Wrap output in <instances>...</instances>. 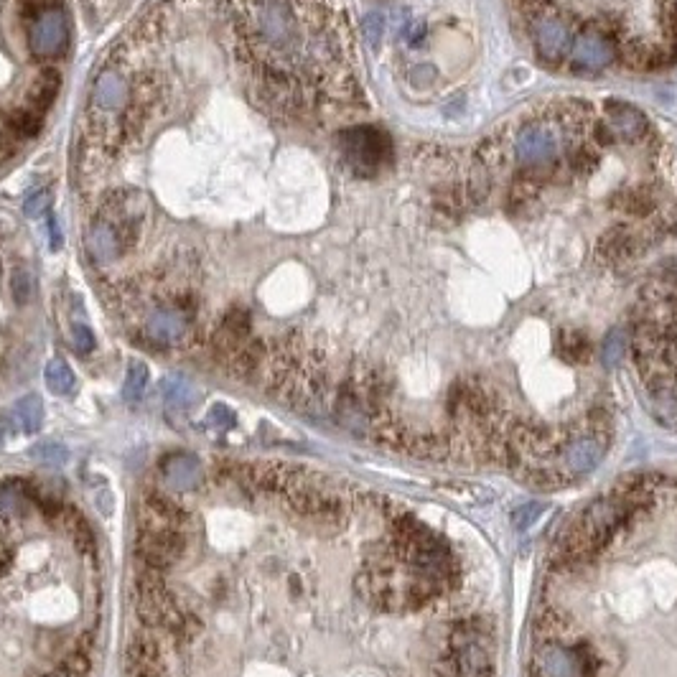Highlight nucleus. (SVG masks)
<instances>
[{
	"instance_id": "f257e3e1",
	"label": "nucleus",
	"mask_w": 677,
	"mask_h": 677,
	"mask_svg": "<svg viewBox=\"0 0 677 677\" xmlns=\"http://www.w3.org/2000/svg\"><path fill=\"white\" fill-rule=\"evenodd\" d=\"M237 54L252 72L301 82L326 107L362 100L354 36L336 0H227Z\"/></svg>"
},
{
	"instance_id": "f03ea898",
	"label": "nucleus",
	"mask_w": 677,
	"mask_h": 677,
	"mask_svg": "<svg viewBox=\"0 0 677 677\" xmlns=\"http://www.w3.org/2000/svg\"><path fill=\"white\" fill-rule=\"evenodd\" d=\"M194 331V303L189 293L174 291L166 301L148 303L140 316V336L153 347H186Z\"/></svg>"
},
{
	"instance_id": "7ed1b4c3",
	"label": "nucleus",
	"mask_w": 677,
	"mask_h": 677,
	"mask_svg": "<svg viewBox=\"0 0 677 677\" xmlns=\"http://www.w3.org/2000/svg\"><path fill=\"white\" fill-rule=\"evenodd\" d=\"M530 36L540 59L548 64H558L571 54L573 39H576V21L555 8L535 3V13L530 16Z\"/></svg>"
},
{
	"instance_id": "20e7f679",
	"label": "nucleus",
	"mask_w": 677,
	"mask_h": 677,
	"mask_svg": "<svg viewBox=\"0 0 677 677\" xmlns=\"http://www.w3.org/2000/svg\"><path fill=\"white\" fill-rule=\"evenodd\" d=\"M342 153L354 174L372 176L390 158V143L382 130L372 125H354L342 133Z\"/></svg>"
},
{
	"instance_id": "39448f33",
	"label": "nucleus",
	"mask_w": 677,
	"mask_h": 677,
	"mask_svg": "<svg viewBox=\"0 0 677 677\" xmlns=\"http://www.w3.org/2000/svg\"><path fill=\"white\" fill-rule=\"evenodd\" d=\"M72 44V28H69L67 13L59 6L41 13L36 21L28 26V49L39 62H54L62 59Z\"/></svg>"
},
{
	"instance_id": "423d86ee",
	"label": "nucleus",
	"mask_w": 677,
	"mask_h": 677,
	"mask_svg": "<svg viewBox=\"0 0 677 677\" xmlns=\"http://www.w3.org/2000/svg\"><path fill=\"white\" fill-rule=\"evenodd\" d=\"M186 548L184 532L179 527H163V525H146L143 532H138L135 550L146 568L153 571H166L181 558Z\"/></svg>"
},
{
	"instance_id": "0eeeda50",
	"label": "nucleus",
	"mask_w": 677,
	"mask_h": 677,
	"mask_svg": "<svg viewBox=\"0 0 677 677\" xmlns=\"http://www.w3.org/2000/svg\"><path fill=\"white\" fill-rule=\"evenodd\" d=\"M571 67L581 74H596L611 67L616 59V44L611 36L596 28H586L581 34H576L571 46Z\"/></svg>"
},
{
	"instance_id": "6e6552de",
	"label": "nucleus",
	"mask_w": 677,
	"mask_h": 677,
	"mask_svg": "<svg viewBox=\"0 0 677 677\" xmlns=\"http://www.w3.org/2000/svg\"><path fill=\"white\" fill-rule=\"evenodd\" d=\"M84 250H87V258L95 265H102V268L118 263L123 255H128L115 227L102 217L92 219L87 232H84Z\"/></svg>"
},
{
	"instance_id": "1a4fd4ad",
	"label": "nucleus",
	"mask_w": 677,
	"mask_h": 677,
	"mask_svg": "<svg viewBox=\"0 0 677 677\" xmlns=\"http://www.w3.org/2000/svg\"><path fill=\"white\" fill-rule=\"evenodd\" d=\"M161 476L171 492H191L202 482V461L194 454H168L161 461Z\"/></svg>"
},
{
	"instance_id": "9d476101",
	"label": "nucleus",
	"mask_w": 677,
	"mask_h": 677,
	"mask_svg": "<svg viewBox=\"0 0 677 677\" xmlns=\"http://www.w3.org/2000/svg\"><path fill=\"white\" fill-rule=\"evenodd\" d=\"M606 125L616 138L627 140V143H634L647 133L644 112L634 105H627V102H609L606 105Z\"/></svg>"
},
{
	"instance_id": "9b49d317",
	"label": "nucleus",
	"mask_w": 677,
	"mask_h": 677,
	"mask_svg": "<svg viewBox=\"0 0 677 677\" xmlns=\"http://www.w3.org/2000/svg\"><path fill=\"white\" fill-rule=\"evenodd\" d=\"M128 670L133 677H163V657L158 644L151 639H135L128 647Z\"/></svg>"
},
{
	"instance_id": "f8f14e48",
	"label": "nucleus",
	"mask_w": 677,
	"mask_h": 677,
	"mask_svg": "<svg viewBox=\"0 0 677 677\" xmlns=\"http://www.w3.org/2000/svg\"><path fill=\"white\" fill-rule=\"evenodd\" d=\"M0 125L8 130V133L13 135V138L21 143V140H31L36 138V135L44 130V115H41L39 110H34V107H13L11 112H6L3 115V120H0Z\"/></svg>"
},
{
	"instance_id": "ddd939ff",
	"label": "nucleus",
	"mask_w": 677,
	"mask_h": 677,
	"mask_svg": "<svg viewBox=\"0 0 677 677\" xmlns=\"http://www.w3.org/2000/svg\"><path fill=\"white\" fill-rule=\"evenodd\" d=\"M59 90H62V74H59V69L54 67L41 69V74L36 77V82L31 84V90H28L26 105L34 107V110H39L41 115H44V112L54 105Z\"/></svg>"
},
{
	"instance_id": "4468645a",
	"label": "nucleus",
	"mask_w": 677,
	"mask_h": 677,
	"mask_svg": "<svg viewBox=\"0 0 677 677\" xmlns=\"http://www.w3.org/2000/svg\"><path fill=\"white\" fill-rule=\"evenodd\" d=\"M163 400H166L168 408L186 410L196 403V390L184 377H168L163 382Z\"/></svg>"
},
{
	"instance_id": "2eb2a0df",
	"label": "nucleus",
	"mask_w": 677,
	"mask_h": 677,
	"mask_svg": "<svg viewBox=\"0 0 677 677\" xmlns=\"http://www.w3.org/2000/svg\"><path fill=\"white\" fill-rule=\"evenodd\" d=\"M28 510V492L23 484L6 482L0 487V515L18 517L26 515Z\"/></svg>"
},
{
	"instance_id": "dca6fc26",
	"label": "nucleus",
	"mask_w": 677,
	"mask_h": 677,
	"mask_svg": "<svg viewBox=\"0 0 677 677\" xmlns=\"http://www.w3.org/2000/svg\"><path fill=\"white\" fill-rule=\"evenodd\" d=\"M77 380H74V372L64 359H51L46 364V387H49L54 395H69L74 390Z\"/></svg>"
},
{
	"instance_id": "f3484780",
	"label": "nucleus",
	"mask_w": 677,
	"mask_h": 677,
	"mask_svg": "<svg viewBox=\"0 0 677 677\" xmlns=\"http://www.w3.org/2000/svg\"><path fill=\"white\" fill-rule=\"evenodd\" d=\"M16 418L26 433H39L41 420H44V405L39 395H26L16 403Z\"/></svg>"
},
{
	"instance_id": "a211bd4d",
	"label": "nucleus",
	"mask_w": 677,
	"mask_h": 677,
	"mask_svg": "<svg viewBox=\"0 0 677 677\" xmlns=\"http://www.w3.org/2000/svg\"><path fill=\"white\" fill-rule=\"evenodd\" d=\"M146 387H148V367L143 362H133L128 367V377H125L123 398L128 400V403H135V400L143 398Z\"/></svg>"
},
{
	"instance_id": "6ab92c4d",
	"label": "nucleus",
	"mask_w": 677,
	"mask_h": 677,
	"mask_svg": "<svg viewBox=\"0 0 677 677\" xmlns=\"http://www.w3.org/2000/svg\"><path fill=\"white\" fill-rule=\"evenodd\" d=\"M11 291H13V298H16L18 306H26L28 301H31V293H34V278H31V273H28L26 268L16 270L11 278Z\"/></svg>"
},
{
	"instance_id": "aec40b11",
	"label": "nucleus",
	"mask_w": 677,
	"mask_h": 677,
	"mask_svg": "<svg viewBox=\"0 0 677 677\" xmlns=\"http://www.w3.org/2000/svg\"><path fill=\"white\" fill-rule=\"evenodd\" d=\"M49 207H51V191L39 189V191H34V194L28 196L26 204H23V212H26V217L39 219V217H44L46 212H49Z\"/></svg>"
},
{
	"instance_id": "412c9836",
	"label": "nucleus",
	"mask_w": 677,
	"mask_h": 677,
	"mask_svg": "<svg viewBox=\"0 0 677 677\" xmlns=\"http://www.w3.org/2000/svg\"><path fill=\"white\" fill-rule=\"evenodd\" d=\"M207 426L217 428V431H227L235 426V413L227 405H214L207 415Z\"/></svg>"
},
{
	"instance_id": "4be33fe9",
	"label": "nucleus",
	"mask_w": 677,
	"mask_h": 677,
	"mask_svg": "<svg viewBox=\"0 0 677 677\" xmlns=\"http://www.w3.org/2000/svg\"><path fill=\"white\" fill-rule=\"evenodd\" d=\"M662 26H665V36L670 39V46L677 51V0H665L662 8Z\"/></svg>"
},
{
	"instance_id": "5701e85b",
	"label": "nucleus",
	"mask_w": 677,
	"mask_h": 677,
	"mask_svg": "<svg viewBox=\"0 0 677 677\" xmlns=\"http://www.w3.org/2000/svg\"><path fill=\"white\" fill-rule=\"evenodd\" d=\"M49 8H54V3H49V0H18V13H21V18H26L28 23L36 21V18L41 16V13H46Z\"/></svg>"
},
{
	"instance_id": "b1692460",
	"label": "nucleus",
	"mask_w": 677,
	"mask_h": 677,
	"mask_svg": "<svg viewBox=\"0 0 677 677\" xmlns=\"http://www.w3.org/2000/svg\"><path fill=\"white\" fill-rule=\"evenodd\" d=\"M74 347L82 354H90L92 349H95V334H92L87 324L74 326Z\"/></svg>"
},
{
	"instance_id": "393cba45",
	"label": "nucleus",
	"mask_w": 677,
	"mask_h": 677,
	"mask_svg": "<svg viewBox=\"0 0 677 677\" xmlns=\"http://www.w3.org/2000/svg\"><path fill=\"white\" fill-rule=\"evenodd\" d=\"M622 354H624V336L611 334L609 342H606V347H604V362L609 364V367H614V364H619Z\"/></svg>"
},
{
	"instance_id": "a878e982",
	"label": "nucleus",
	"mask_w": 677,
	"mask_h": 677,
	"mask_svg": "<svg viewBox=\"0 0 677 677\" xmlns=\"http://www.w3.org/2000/svg\"><path fill=\"white\" fill-rule=\"evenodd\" d=\"M36 456H41L44 461H51V464H64L67 461V451L62 446H56V443H46V446L36 448Z\"/></svg>"
},
{
	"instance_id": "bb28decb",
	"label": "nucleus",
	"mask_w": 677,
	"mask_h": 677,
	"mask_svg": "<svg viewBox=\"0 0 677 677\" xmlns=\"http://www.w3.org/2000/svg\"><path fill=\"white\" fill-rule=\"evenodd\" d=\"M382 28H385V21H382V16H377V13L367 16V21H364V34H367V39H370L372 44H377V41H380Z\"/></svg>"
},
{
	"instance_id": "cd10ccee",
	"label": "nucleus",
	"mask_w": 677,
	"mask_h": 677,
	"mask_svg": "<svg viewBox=\"0 0 677 677\" xmlns=\"http://www.w3.org/2000/svg\"><path fill=\"white\" fill-rule=\"evenodd\" d=\"M13 566V548L6 543V540L0 538V578L6 576Z\"/></svg>"
},
{
	"instance_id": "c85d7f7f",
	"label": "nucleus",
	"mask_w": 677,
	"mask_h": 677,
	"mask_svg": "<svg viewBox=\"0 0 677 677\" xmlns=\"http://www.w3.org/2000/svg\"><path fill=\"white\" fill-rule=\"evenodd\" d=\"M49 230H51V247H62V232L56 230V219L49 217Z\"/></svg>"
},
{
	"instance_id": "c756f323",
	"label": "nucleus",
	"mask_w": 677,
	"mask_h": 677,
	"mask_svg": "<svg viewBox=\"0 0 677 677\" xmlns=\"http://www.w3.org/2000/svg\"><path fill=\"white\" fill-rule=\"evenodd\" d=\"M105 3H107V0H87V6H90L92 11H100V8L105 6Z\"/></svg>"
},
{
	"instance_id": "7c9ffc66",
	"label": "nucleus",
	"mask_w": 677,
	"mask_h": 677,
	"mask_svg": "<svg viewBox=\"0 0 677 677\" xmlns=\"http://www.w3.org/2000/svg\"><path fill=\"white\" fill-rule=\"evenodd\" d=\"M0 438H3V431H0Z\"/></svg>"
}]
</instances>
